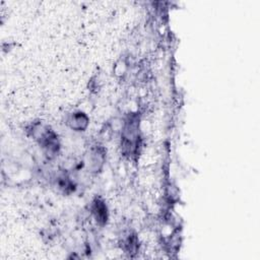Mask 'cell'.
<instances>
[{
  "label": "cell",
  "instance_id": "3",
  "mask_svg": "<svg viewBox=\"0 0 260 260\" xmlns=\"http://www.w3.org/2000/svg\"><path fill=\"white\" fill-rule=\"evenodd\" d=\"M90 210H91L93 218L98 224L104 225L107 223L108 207L102 199H100V198L93 199V201L91 202V205H90Z\"/></svg>",
  "mask_w": 260,
  "mask_h": 260
},
{
  "label": "cell",
  "instance_id": "1",
  "mask_svg": "<svg viewBox=\"0 0 260 260\" xmlns=\"http://www.w3.org/2000/svg\"><path fill=\"white\" fill-rule=\"evenodd\" d=\"M106 159V152L102 146H93L89 148L84 157V166L89 173L96 174L101 172Z\"/></svg>",
  "mask_w": 260,
  "mask_h": 260
},
{
  "label": "cell",
  "instance_id": "2",
  "mask_svg": "<svg viewBox=\"0 0 260 260\" xmlns=\"http://www.w3.org/2000/svg\"><path fill=\"white\" fill-rule=\"evenodd\" d=\"M66 124L70 129L74 131H84L89 124V118L82 111H74L68 114L66 118Z\"/></svg>",
  "mask_w": 260,
  "mask_h": 260
}]
</instances>
